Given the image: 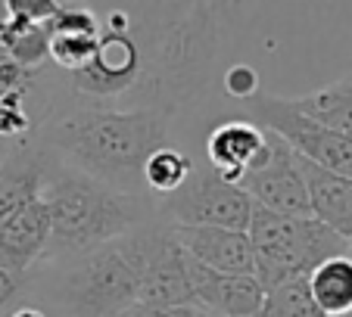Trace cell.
<instances>
[{
  "instance_id": "1",
  "label": "cell",
  "mask_w": 352,
  "mask_h": 317,
  "mask_svg": "<svg viewBox=\"0 0 352 317\" xmlns=\"http://www.w3.org/2000/svg\"><path fill=\"white\" fill-rule=\"evenodd\" d=\"M175 115L162 109H94L72 106L50 115L34 140L56 162L113 187L140 196L144 162L153 150L168 143Z\"/></svg>"
},
{
  "instance_id": "2",
  "label": "cell",
  "mask_w": 352,
  "mask_h": 317,
  "mask_svg": "<svg viewBox=\"0 0 352 317\" xmlns=\"http://www.w3.org/2000/svg\"><path fill=\"white\" fill-rule=\"evenodd\" d=\"M41 199L50 211V239L44 261H69L75 255H85L153 218L144 196L119 193L63 162H54Z\"/></svg>"
},
{
  "instance_id": "3",
  "label": "cell",
  "mask_w": 352,
  "mask_h": 317,
  "mask_svg": "<svg viewBox=\"0 0 352 317\" xmlns=\"http://www.w3.org/2000/svg\"><path fill=\"white\" fill-rule=\"evenodd\" d=\"M60 271L47 292L54 317H122L138 305L140 261L134 231L107 246L56 261Z\"/></svg>"
},
{
  "instance_id": "4",
  "label": "cell",
  "mask_w": 352,
  "mask_h": 317,
  "mask_svg": "<svg viewBox=\"0 0 352 317\" xmlns=\"http://www.w3.org/2000/svg\"><path fill=\"white\" fill-rule=\"evenodd\" d=\"M246 237L253 243L256 280L265 290L309 277L321 261L346 255V239L312 215H278L253 202Z\"/></svg>"
},
{
  "instance_id": "5",
  "label": "cell",
  "mask_w": 352,
  "mask_h": 317,
  "mask_svg": "<svg viewBox=\"0 0 352 317\" xmlns=\"http://www.w3.org/2000/svg\"><path fill=\"white\" fill-rule=\"evenodd\" d=\"M246 113L253 115L262 131H272L280 140H287L296 156L352 180V137L306 119L290 103V97H274V93L259 91L253 99H246Z\"/></svg>"
},
{
  "instance_id": "6",
  "label": "cell",
  "mask_w": 352,
  "mask_h": 317,
  "mask_svg": "<svg viewBox=\"0 0 352 317\" xmlns=\"http://www.w3.org/2000/svg\"><path fill=\"white\" fill-rule=\"evenodd\" d=\"M156 215H162L172 224L246 231L253 215V199L240 184L221 180L215 172H193L172 196L162 199Z\"/></svg>"
},
{
  "instance_id": "7",
  "label": "cell",
  "mask_w": 352,
  "mask_h": 317,
  "mask_svg": "<svg viewBox=\"0 0 352 317\" xmlns=\"http://www.w3.org/2000/svg\"><path fill=\"white\" fill-rule=\"evenodd\" d=\"M140 261L138 302L144 305H193L190 280H187V252L175 239L172 221L153 215L134 227Z\"/></svg>"
},
{
  "instance_id": "8",
  "label": "cell",
  "mask_w": 352,
  "mask_h": 317,
  "mask_svg": "<svg viewBox=\"0 0 352 317\" xmlns=\"http://www.w3.org/2000/svg\"><path fill=\"white\" fill-rule=\"evenodd\" d=\"M240 187L250 193L256 205L278 215H309V193L302 158L290 150L287 140L265 131V150L250 172L240 178Z\"/></svg>"
},
{
  "instance_id": "9",
  "label": "cell",
  "mask_w": 352,
  "mask_h": 317,
  "mask_svg": "<svg viewBox=\"0 0 352 317\" xmlns=\"http://www.w3.org/2000/svg\"><path fill=\"white\" fill-rule=\"evenodd\" d=\"M187 280H190L193 305L215 317H253L265 298V286L256 274H225L187 255Z\"/></svg>"
},
{
  "instance_id": "10",
  "label": "cell",
  "mask_w": 352,
  "mask_h": 317,
  "mask_svg": "<svg viewBox=\"0 0 352 317\" xmlns=\"http://www.w3.org/2000/svg\"><path fill=\"white\" fill-rule=\"evenodd\" d=\"M175 239L193 261L206 264L212 271L225 274H256L253 243L246 231H228V227H190L172 224Z\"/></svg>"
},
{
  "instance_id": "11",
  "label": "cell",
  "mask_w": 352,
  "mask_h": 317,
  "mask_svg": "<svg viewBox=\"0 0 352 317\" xmlns=\"http://www.w3.org/2000/svg\"><path fill=\"white\" fill-rule=\"evenodd\" d=\"M47 239H50V211L44 199H34L0 221V264L16 274H28L44 258Z\"/></svg>"
},
{
  "instance_id": "12",
  "label": "cell",
  "mask_w": 352,
  "mask_h": 317,
  "mask_svg": "<svg viewBox=\"0 0 352 317\" xmlns=\"http://www.w3.org/2000/svg\"><path fill=\"white\" fill-rule=\"evenodd\" d=\"M262 150H265V131L256 121H221L206 137L209 165L221 180H231V184H240V178L262 156Z\"/></svg>"
},
{
  "instance_id": "13",
  "label": "cell",
  "mask_w": 352,
  "mask_h": 317,
  "mask_svg": "<svg viewBox=\"0 0 352 317\" xmlns=\"http://www.w3.org/2000/svg\"><path fill=\"white\" fill-rule=\"evenodd\" d=\"M302 158V156H299ZM302 174H306V193H309V215L331 227L333 233L349 243L352 237V180L343 174L324 172L302 158Z\"/></svg>"
},
{
  "instance_id": "14",
  "label": "cell",
  "mask_w": 352,
  "mask_h": 317,
  "mask_svg": "<svg viewBox=\"0 0 352 317\" xmlns=\"http://www.w3.org/2000/svg\"><path fill=\"white\" fill-rule=\"evenodd\" d=\"M290 103L296 106L306 119L352 137V72L343 75L340 81H333V84L318 87V91H312V93L290 97Z\"/></svg>"
},
{
  "instance_id": "15",
  "label": "cell",
  "mask_w": 352,
  "mask_h": 317,
  "mask_svg": "<svg viewBox=\"0 0 352 317\" xmlns=\"http://www.w3.org/2000/svg\"><path fill=\"white\" fill-rule=\"evenodd\" d=\"M309 292L327 317L352 314V258L333 255L309 274Z\"/></svg>"
},
{
  "instance_id": "16",
  "label": "cell",
  "mask_w": 352,
  "mask_h": 317,
  "mask_svg": "<svg viewBox=\"0 0 352 317\" xmlns=\"http://www.w3.org/2000/svg\"><path fill=\"white\" fill-rule=\"evenodd\" d=\"M0 47L19 66L32 69V72H44V66L50 62V34H47V28L3 16V10H0Z\"/></svg>"
},
{
  "instance_id": "17",
  "label": "cell",
  "mask_w": 352,
  "mask_h": 317,
  "mask_svg": "<svg viewBox=\"0 0 352 317\" xmlns=\"http://www.w3.org/2000/svg\"><path fill=\"white\" fill-rule=\"evenodd\" d=\"M193 174V162L187 152L175 150V146H160L146 156L144 162V187L156 196H172L181 184Z\"/></svg>"
},
{
  "instance_id": "18",
  "label": "cell",
  "mask_w": 352,
  "mask_h": 317,
  "mask_svg": "<svg viewBox=\"0 0 352 317\" xmlns=\"http://www.w3.org/2000/svg\"><path fill=\"white\" fill-rule=\"evenodd\" d=\"M253 317H327L324 311L315 305L312 292H309V280L299 277L290 283H280L265 290L259 311Z\"/></svg>"
},
{
  "instance_id": "19",
  "label": "cell",
  "mask_w": 352,
  "mask_h": 317,
  "mask_svg": "<svg viewBox=\"0 0 352 317\" xmlns=\"http://www.w3.org/2000/svg\"><path fill=\"white\" fill-rule=\"evenodd\" d=\"M100 34H50V62L66 75L91 66Z\"/></svg>"
},
{
  "instance_id": "20",
  "label": "cell",
  "mask_w": 352,
  "mask_h": 317,
  "mask_svg": "<svg viewBox=\"0 0 352 317\" xmlns=\"http://www.w3.org/2000/svg\"><path fill=\"white\" fill-rule=\"evenodd\" d=\"M44 28L47 34H100V16L81 0H60Z\"/></svg>"
},
{
  "instance_id": "21",
  "label": "cell",
  "mask_w": 352,
  "mask_h": 317,
  "mask_svg": "<svg viewBox=\"0 0 352 317\" xmlns=\"http://www.w3.org/2000/svg\"><path fill=\"white\" fill-rule=\"evenodd\" d=\"M41 78H44V72H32V69L19 66V62L0 47V99L34 97Z\"/></svg>"
},
{
  "instance_id": "22",
  "label": "cell",
  "mask_w": 352,
  "mask_h": 317,
  "mask_svg": "<svg viewBox=\"0 0 352 317\" xmlns=\"http://www.w3.org/2000/svg\"><path fill=\"white\" fill-rule=\"evenodd\" d=\"M60 0H0V10L3 16H13L22 22H34V25H44L50 16L56 13Z\"/></svg>"
},
{
  "instance_id": "23",
  "label": "cell",
  "mask_w": 352,
  "mask_h": 317,
  "mask_svg": "<svg viewBox=\"0 0 352 317\" xmlns=\"http://www.w3.org/2000/svg\"><path fill=\"white\" fill-rule=\"evenodd\" d=\"M225 91L228 97L240 99V103L253 99L259 93V72L253 66H246V62H237V66H231L225 72Z\"/></svg>"
},
{
  "instance_id": "24",
  "label": "cell",
  "mask_w": 352,
  "mask_h": 317,
  "mask_svg": "<svg viewBox=\"0 0 352 317\" xmlns=\"http://www.w3.org/2000/svg\"><path fill=\"white\" fill-rule=\"evenodd\" d=\"M25 292H28V274H16L0 264V317H7L16 305H22Z\"/></svg>"
},
{
  "instance_id": "25",
  "label": "cell",
  "mask_w": 352,
  "mask_h": 317,
  "mask_svg": "<svg viewBox=\"0 0 352 317\" xmlns=\"http://www.w3.org/2000/svg\"><path fill=\"white\" fill-rule=\"evenodd\" d=\"M122 317H215L209 311L197 308V305H131Z\"/></svg>"
},
{
  "instance_id": "26",
  "label": "cell",
  "mask_w": 352,
  "mask_h": 317,
  "mask_svg": "<svg viewBox=\"0 0 352 317\" xmlns=\"http://www.w3.org/2000/svg\"><path fill=\"white\" fill-rule=\"evenodd\" d=\"M7 317H54L50 311L44 308V305H34V302H22V305H16L13 311H10Z\"/></svg>"
},
{
  "instance_id": "27",
  "label": "cell",
  "mask_w": 352,
  "mask_h": 317,
  "mask_svg": "<svg viewBox=\"0 0 352 317\" xmlns=\"http://www.w3.org/2000/svg\"><path fill=\"white\" fill-rule=\"evenodd\" d=\"M16 146H19V143H10L7 137H0V165H3V162H7V156H10V152L16 150Z\"/></svg>"
},
{
  "instance_id": "28",
  "label": "cell",
  "mask_w": 352,
  "mask_h": 317,
  "mask_svg": "<svg viewBox=\"0 0 352 317\" xmlns=\"http://www.w3.org/2000/svg\"><path fill=\"white\" fill-rule=\"evenodd\" d=\"M346 255L352 258V237H349V246H346Z\"/></svg>"
},
{
  "instance_id": "29",
  "label": "cell",
  "mask_w": 352,
  "mask_h": 317,
  "mask_svg": "<svg viewBox=\"0 0 352 317\" xmlns=\"http://www.w3.org/2000/svg\"><path fill=\"white\" fill-rule=\"evenodd\" d=\"M349 317H352V314H349Z\"/></svg>"
}]
</instances>
